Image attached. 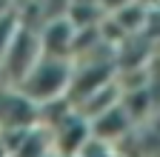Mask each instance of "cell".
Returning a JSON list of instances; mask_svg holds the SVG:
<instances>
[{"label": "cell", "instance_id": "7a4b0ae2", "mask_svg": "<svg viewBox=\"0 0 160 157\" xmlns=\"http://www.w3.org/2000/svg\"><path fill=\"white\" fill-rule=\"evenodd\" d=\"M43 57V49H40V34L37 29L26 26L20 29V34L14 37L12 49L6 52L3 63H0V80H3L6 86H17L23 77L34 69V63Z\"/></svg>", "mask_w": 160, "mask_h": 157}, {"label": "cell", "instance_id": "6da1fadb", "mask_svg": "<svg viewBox=\"0 0 160 157\" xmlns=\"http://www.w3.org/2000/svg\"><path fill=\"white\" fill-rule=\"evenodd\" d=\"M72 74H74V63H72V60L40 57V60L34 63V69H32L14 89L23 94V97H29L34 106H46V103H52V100L69 97Z\"/></svg>", "mask_w": 160, "mask_h": 157}, {"label": "cell", "instance_id": "277c9868", "mask_svg": "<svg viewBox=\"0 0 160 157\" xmlns=\"http://www.w3.org/2000/svg\"><path fill=\"white\" fill-rule=\"evenodd\" d=\"M43 57H57V60H74V40L77 29L69 23V17H57L37 29Z\"/></svg>", "mask_w": 160, "mask_h": 157}, {"label": "cell", "instance_id": "ba28073f", "mask_svg": "<svg viewBox=\"0 0 160 157\" xmlns=\"http://www.w3.org/2000/svg\"><path fill=\"white\" fill-rule=\"evenodd\" d=\"M0 83H3V80H0Z\"/></svg>", "mask_w": 160, "mask_h": 157}, {"label": "cell", "instance_id": "52a82bcc", "mask_svg": "<svg viewBox=\"0 0 160 157\" xmlns=\"http://www.w3.org/2000/svg\"><path fill=\"white\" fill-rule=\"evenodd\" d=\"M129 3H134V0H100V6H103L106 14H114V12H120V9H126Z\"/></svg>", "mask_w": 160, "mask_h": 157}, {"label": "cell", "instance_id": "8992f818", "mask_svg": "<svg viewBox=\"0 0 160 157\" xmlns=\"http://www.w3.org/2000/svg\"><path fill=\"white\" fill-rule=\"evenodd\" d=\"M20 29H23V17H20V9H12L6 14H0V63H3L6 52L12 49L14 37L20 34Z\"/></svg>", "mask_w": 160, "mask_h": 157}, {"label": "cell", "instance_id": "3957f363", "mask_svg": "<svg viewBox=\"0 0 160 157\" xmlns=\"http://www.w3.org/2000/svg\"><path fill=\"white\" fill-rule=\"evenodd\" d=\"M92 137H94V131H92V120H86V117L74 109L57 129H52L54 154H60V157H77L80 151L89 146Z\"/></svg>", "mask_w": 160, "mask_h": 157}, {"label": "cell", "instance_id": "5b68a950", "mask_svg": "<svg viewBox=\"0 0 160 157\" xmlns=\"http://www.w3.org/2000/svg\"><path fill=\"white\" fill-rule=\"evenodd\" d=\"M134 129H137V123L132 120V114L123 109V103L112 106L109 111H103L100 117H94V120H92L94 137H97V140L112 143V146H117V143L123 140V137H129Z\"/></svg>", "mask_w": 160, "mask_h": 157}]
</instances>
